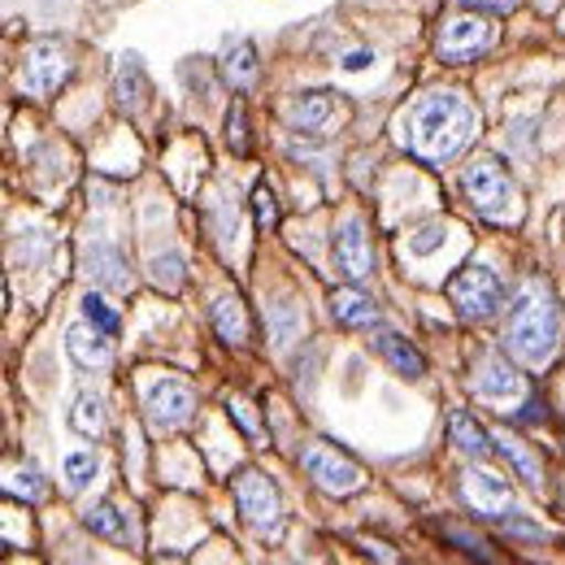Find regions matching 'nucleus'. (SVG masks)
<instances>
[{"mask_svg":"<svg viewBox=\"0 0 565 565\" xmlns=\"http://www.w3.org/2000/svg\"><path fill=\"white\" fill-rule=\"evenodd\" d=\"M479 131V109L461 92H430L405 118V143L423 161H452Z\"/></svg>","mask_w":565,"mask_h":565,"instance_id":"obj_1","label":"nucleus"},{"mask_svg":"<svg viewBox=\"0 0 565 565\" xmlns=\"http://www.w3.org/2000/svg\"><path fill=\"white\" fill-rule=\"evenodd\" d=\"M509 353L522 365H544L562 344V309L557 296L544 282H522L513 305H509V331H504Z\"/></svg>","mask_w":565,"mask_h":565,"instance_id":"obj_2","label":"nucleus"},{"mask_svg":"<svg viewBox=\"0 0 565 565\" xmlns=\"http://www.w3.org/2000/svg\"><path fill=\"white\" fill-rule=\"evenodd\" d=\"M461 192H466V201L475 210L488 213V217H504L518 201V188H513V179H509V170H504V161L495 152L470 157V166L461 170Z\"/></svg>","mask_w":565,"mask_h":565,"instance_id":"obj_3","label":"nucleus"},{"mask_svg":"<svg viewBox=\"0 0 565 565\" xmlns=\"http://www.w3.org/2000/svg\"><path fill=\"white\" fill-rule=\"evenodd\" d=\"M448 300H452L457 318H466V322H488V318L500 313V305H504V282H500V275H495L492 266L470 262V266H461V270L452 275Z\"/></svg>","mask_w":565,"mask_h":565,"instance_id":"obj_4","label":"nucleus"},{"mask_svg":"<svg viewBox=\"0 0 565 565\" xmlns=\"http://www.w3.org/2000/svg\"><path fill=\"white\" fill-rule=\"evenodd\" d=\"M235 509L244 518L248 531H257L262 540H279L282 535V495L275 479H266L262 470H239L235 475Z\"/></svg>","mask_w":565,"mask_h":565,"instance_id":"obj_5","label":"nucleus"},{"mask_svg":"<svg viewBox=\"0 0 565 565\" xmlns=\"http://www.w3.org/2000/svg\"><path fill=\"white\" fill-rule=\"evenodd\" d=\"M300 466H305V475H309L327 495H353L365 488L361 466H356L353 457H344L335 444H327V439L309 444V448L300 452Z\"/></svg>","mask_w":565,"mask_h":565,"instance_id":"obj_6","label":"nucleus"},{"mask_svg":"<svg viewBox=\"0 0 565 565\" xmlns=\"http://www.w3.org/2000/svg\"><path fill=\"white\" fill-rule=\"evenodd\" d=\"M492 40H495V26L483 13H457V18H448V22L439 26L435 53H439V62H448V66H466V62L483 57V53L492 49Z\"/></svg>","mask_w":565,"mask_h":565,"instance_id":"obj_7","label":"nucleus"},{"mask_svg":"<svg viewBox=\"0 0 565 565\" xmlns=\"http://www.w3.org/2000/svg\"><path fill=\"white\" fill-rule=\"evenodd\" d=\"M66 78H71L66 53H62L53 40H44V44H31V49H26V57H22V66H18V92L31 96V100H44V96H53Z\"/></svg>","mask_w":565,"mask_h":565,"instance_id":"obj_8","label":"nucleus"},{"mask_svg":"<svg viewBox=\"0 0 565 565\" xmlns=\"http://www.w3.org/2000/svg\"><path fill=\"white\" fill-rule=\"evenodd\" d=\"M192 409H196V392L183 379H161L143 396V414H148L152 430H179L192 418Z\"/></svg>","mask_w":565,"mask_h":565,"instance_id":"obj_9","label":"nucleus"},{"mask_svg":"<svg viewBox=\"0 0 565 565\" xmlns=\"http://www.w3.org/2000/svg\"><path fill=\"white\" fill-rule=\"evenodd\" d=\"M331 262H335V275L349 282H365L374 275V248L361 217H344V226L331 239Z\"/></svg>","mask_w":565,"mask_h":565,"instance_id":"obj_10","label":"nucleus"},{"mask_svg":"<svg viewBox=\"0 0 565 565\" xmlns=\"http://www.w3.org/2000/svg\"><path fill=\"white\" fill-rule=\"evenodd\" d=\"M461 495H466V504L479 513V518H492V522H500L504 513H513V488L500 479V475H492V470H466L461 475Z\"/></svg>","mask_w":565,"mask_h":565,"instance_id":"obj_11","label":"nucleus"},{"mask_svg":"<svg viewBox=\"0 0 565 565\" xmlns=\"http://www.w3.org/2000/svg\"><path fill=\"white\" fill-rule=\"evenodd\" d=\"M470 383H475V396H483V401H513V396H522V379L513 374V365L500 353L479 356Z\"/></svg>","mask_w":565,"mask_h":565,"instance_id":"obj_12","label":"nucleus"},{"mask_svg":"<svg viewBox=\"0 0 565 565\" xmlns=\"http://www.w3.org/2000/svg\"><path fill=\"white\" fill-rule=\"evenodd\" d=\"M83 275L96 279L100 287H131V266H127L122 248L109 244V239L87 244V253H83Z\"/></svg>","mask_w":565,"mask_h":565,"instance_id":"obj_13","label":"nucleus"},{"mask_svg":"<svg viewBox=\"0 0 565 565\" xmlns=\"http://www.w3.org/2000/svg\"><path fill=\"white\" fill-rule=\"evenodd\" d=\"M331 318H335L340 327H353V331L383 327L379 305H374L365 291H356V282H349V287H335V291H331Z\"/></svg>","mask_w":565,"mask_h":565,"instance_id":"obj_14","label":"nucleus"},{"mask_svg":"<svg viewBox=\"0 0 565 565\" xmlns=\"http://www.w3.org/2000/svg\"><path fill=\"white\" fill-rule=\"evenodd\" d=\"M114 335H105V331H96L92 322H83V327H71L66 331V353H71L74 365H83V370H105L109 361H114V344H109Z\"/></svg>","mask_w":565,"mask_h":565,"instance_id":"obj_15","label":"nucleus"},{"mask_svg":"<svg viewBox=\"0 0 565 565\" xmlns=\"http://www.w3.org/2000/svg\"><path fill=\"white\" fill-rule=\"evenodd\" d=\"M148 74H143L140 57L131 53V57H122V66L114 71V100H118V109H127V114H140L143 105H148Z\"/></svg>","mask_w":565,"mask_h":565,"instance_id":"obj_16","label":"nucleus"},{"mask_svg":"<svg viewBox=\"0 0 565 565\" xmlns=\"http://www.w3.org/2000/svg\"><path fill=\"white\" fill-rule=\"evenodd\" d=\"M331 114H335V100H331L327 92H305V96H296V100L287 105V122H291L296 131H309V136H318V131L331 122Z\"/></svg>","mask_w":565,"mask_h":565,"instance_id":"obj_17","label":"nucleus"},{"mask_svg":"<svg viewBox=\"0 0 565 565\" xmlns=\"http://www.w3.org/2000/svg\"><path fill=\"white\" fill-rule=\"evenodd\" d=\"M374 349L383 353V361L396 370V374H405V379H423L426 374V356L405 340V335H396V331H379V340H374Z\"/></svg>","mask_w":565,"mask_h":565,"instance_id":"obj_18","label":"nucleus"},{"mask_svg":"<svg viewBox=\"0 0 565 565\" xmlns=\"http://www.w3.org/2000/svg\"><path fill=\"white\" fill-rule=\"evenodd\" d=\"M448 439H452L466 457H488L495 444L492 435L475 423V414H466V409H452V418H448Z\"/></svg>","mask_w":565,"mask_h":565,"instance_id":"obj_19","label":"nucleus"},{"mask_svg":"<svg viewBox=\"0 0 565 565\" xmlns=\"http://www.w3.org/2000/svg\"><path fill=\"white\" fill-rule=\"evenodd\" d=\"M213 331L226 344H248V313H244L239 296H217L213 300Z\"/></svg>","mask_w":565,"mask_h":565,"instance_id":"obj_20","label":"nucleus"},{"mask_svg":"<svg viewBox=\"0 0 565 565\" xmlns=\"http://www.w3.org/2000/svg\"><path fill=\"white\" fill-rule=\"evenodd\" d=\"M257 71H262V66H257V44H253V40H235V44L226 49V57H222V74H226V83L244 92V87H253V83H257Z\"/></svg>","mask_w":565,"mask_h":565,"instance_id":"obj_21","label":"nucleus"},{"mask_svg":"<svg viewBox=\"0 0 565 565\" xmlns=\"http://www.w3.org/2000/svg\"><path fill=\"white\" fill-rule=\"evenodd\" d=\"M495 444H500V452H504V457L513 461V470H518V479H522V483H526L531 492H540V488H544V470H540V461H535V452H531V448H526L522 439H513V435H500Z\"/></svg>","mask_w":565,"mask_h":565,"instance_id":"obj_22","label":"nucleus"},{"mask_svg":"<svg viewBox=\"0 0 565 565\" xmlns=\"http://www.w3.org/2000/svg\"><path fill=\"white\" fill-rule=\"evenodd\" d=\"M83 526H87L92 535L109 540V544H127V540H131V531H127V518H122L114 504H92V509L83 513Z\"/></svg>","mask_w":565,"mask_h":565,"instance_id":"obj_23","label":"nucleus"},{"mask_svg":"<svg viewBox=\"0 0 565 565\" xmlns=\"http://www.w3.org/2000/svg\"><path fill=\"white\" fill-rule=\"evenodd\" d=\"M71 430L83 439H100L105 435V401L96 392H83L71 409Z\"/></svg>","mask_w":565,"mask_h":565,"instance_id":"obj_24","label":"nucleus"},{"mask_svg":"<svg viewBox=\"0 0 565 565\" xmlns=\"http://www.w3.org/2000/svg\"><path fill=\"white\" fill-rule=\"evenodd\" d=\"M148 275H152V282H157L161 291H179V287L188 282V270H183V257H179V253H166V257H152V266H148Z\"/></svg>","mask_w":565,"mask_h":565,"instance_id":"obj_25","label":"nucleus"},{"mask_svg":"<svg viewBox=\"0 0 565 565\" xmlns=\"http://www.w3.org/2000/svg\"><path fill=\"white\" fill-rule=\"evenodd\" d=\"M83 318H87L96 331H105V335H118V313H114V309H109L100 296H92V291L83 296Z\"/></svg>","mask_w":565,"mask_h":565,"instance_id":"obj_26","label":"nucleus"},{"mask_svg":"<svg viewBox=\"0 0 565 565\" xmlns=\"http://www.w3.org/2000/svg\"><path fill=\"white\" fill-rule=\"evenodd\" d=\"M92 479H96V457H92V452H71V457H66V488H71V492H83Z\"/></svg>","mask_w":565,"mask_h":565,"instance_id":"obj_27","label":"nucleus"},{"mask_svg":"<svg viewBox=\"0 0 565 565\" xmlns=\"http://www.w3.org/2000/svg\"><path fill=\"white\" fill-rule=\"evenodd\" d=\"M444 235H448V231H444V222H426V226H418V231L409 235V244H405V248H409L414 257H430V253L444 244Z\"/></svg>","mask_w":565,"mask_h":565,"instance_id":"obj_28","label":"nucleus"},{"mask_svg":"<svg viewBox=\"0 0 565 565\" xmlns=\"http://www.w3.org/2000/svg\"><path fill=\"white\" fill-rule=\"evenodd\" d=\"M253 213H257V226H266V231L279 226V205H275V192L266 183H257V192H253Z\"/></svg>","mask_w":565,"mask_h":565,"instance_id":"obj_29","label":"nucleus"},{"mask_svg":"<svg viewBox=\"0 0 565 565\" xmlns=\"http://www.w3.org/2000/svg\"><path fill=\"white\" fill-rule=\"evenodd\" d=\"M9 492L26 495V500H40V495H44V483H40V475H35V470H18V475L9 479Z\"/></svg>","mask_w":565,"mask_h":565,"instance_id":"obj_30","label":"nucleus"},{"mask_svg":"<svg viewBox=\"0 0 565 565\" xmlns=\"http://www.w3.org/2000/svg\"><path fill=\"white\" fill-rule=\"evenodd\" d=\"M226 143H231L235 152L248 148V140H244V105H231V114H226Z\"/></svg>","mask_w":565,"mask_h":565,"instance_id":"obj_31","label":"nucleus"},{"mask_svg":"<svg viewBox=\"0 0 565 565\" xmlns=\"http://www.w3.org/2000/svg\"><path fill=\"white\" fill-rule=\"evenodd\" d=\"M466 9H483V13H509V9H518L522 0H461Z\"/></svg>","mask_w":565,"mask_h":565,"instance_id":"obj_32","label":"nucleus"},{"mask_svg":"<svg viewBox=\"0 0 565 565\" xmlns=\"http://www.w3.org/2000/svg\"><path fill=\"white\" fill-rule=\"evenodd\" d=\"M370 62H374V53H349L344 57V71H365Z\"/></svg>","mask_w":565,"mask_h":565,"instance_id":"obj_33","label":"nucleus"},{"mask_svg":"<svg viewBox=\"0 0 565 565\" xmlns=\"http://www.w3.org/2000/svg\"><path fill=\"white\" fill-rule=\"evenodd\" d=\"M540 409H544L540 401H526V409H522V423H540Z\"/></svg>","mask_w":565,"mask_h":565,"instance_id":"obj_34","label":"nucleus"}]
</instances>
